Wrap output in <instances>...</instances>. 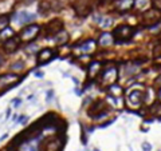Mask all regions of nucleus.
<instances>
[{"mask_svg": "<svg viewBox=\"0 0 161 151\" xmlns=\"http://www.w3.org/2000/svg\"><path fill=\"white\" fill-rule=\"evenodd\" d=\"M67 40H69V34H67L66 31H60V32H58L55 35V42L58 43V44H65V43H67Z\"/></svg>", "mask_w": 161, "mask_h": 151, "instance_id": "15", "label": "nucleus"}, {"mask_svg": "<svg viewBox=\"0 0 161 151\" xmlns=\"http://www.w3.org/2000/svg\"><path fill=\"white\" fill-rule=\"evenodd\" d=\"M35 19H36V15L26 12V11H20V12L16 14V21H18L19 24H27V23L35 20Z\"/></svg>", "mask_w": 161, "mask_h": 151, "instance_id": "9", "label": "nucleus"}, {"mask_svg": "<svg viewBox=\"0 0 161 151\" xmlns=\"http://www.w3.org/2000/svg\"><path fill=\"white\" fill-rule=\"evenodd\" d=\"M62 27H63L62 21L55 19V20H51L49 24H47V32L51 34V35H56L58 32L62 31Z\"/></svg>", "mask_w": 161, "mask_h": 151, "instance_id": "11", "label": "nucleus"}, {"mask_svg": "<svg viewBox=\"0 0 161 151\" xmlns=\"http://www.w3.org/2000/svg\"><path fill=\"white\" fill-rule=\"evenodd\" d=\"M158 11H156V10H152V11H149V12H146V15H145V19H146L148 21H151V20H153V21H157L158 20Z\"/></svg>", "mask_w": 161, "mask_h": 151, "instance_id": "19", "label": "nucleus"}, {"mask_svg": "<svg viewBox=\"0 0 161 151\" xmlns=\"http://www.w3.org/2000/svg\"><path fill=\"white\" fill-rule=\"evenodd\" d=\"M53 55H54V51H53V49H50V48L42 49V51L38 54V63L39 64L47 63V62H50V60H51Z\"/></svg>", "mask_w": 161, "mask_h": 151, "instance_id": "10", "label": "nucleus"}, {"mask_svg": "<svg viewBox=\"0 0 161 151\" xmlns=\"http://www.w3.org/2000/svg\"><path fill=\"white\" fill-rule=\"evenodd\" d=\"M23 67H24V63H23V62H18V63H14L12 66H11V70L20 71V70H23Z\"/></svg>", "mask_w": 161, "mask_h": 151, "instance_id": "23", "label": "nucleus"}, {"mask_svg": "<svg viewBox=\"0 0 161 151\" xmlns=\"http://www.w3.org/2000/svg\"><path fill=\"white\" fill-rule=\"evenodd\" d=\"M8 21H10V18H8L7 15H1V16H0V31L4 28H7Z\"/></svg>", "mask_w": 161, "mask_h": 151, "instance_id": "21", "label": "nucleus"}, {"mask_svg": "<svg viewBox=\"0 0 161 151\" xmlns=\"http://www.w3.org/2000/svg\"><path fill=\"white\" fill-rule=\"evenodd\" d=\"M39 31H40V27L38 24H28L27 27H24L22 30L19 38L23 42H31V40H34L38 36Z\"/></svg>", "mask_w": 161, "mask_h": 151, "instance_id": "1", "label": "nucleus"}, {"mask_svg": "<svg viewBox=\"0 0 161 151\" xmlns=\"http://www.w3.org/2000/svg\"><path fill=\"white\" fill-rule=\"evenodd\" d=\"M157 99H158V102L161 103V87L158 88V91H157Z\"/></svg>", "mask_w": 161, "mask_h": 151, "instance_id": "27", "label": "nucleus"}, {"mask_svg": "<svg viewBox=\"0 0 161 151\" xmlns=\"http://www.w3.org/2000/svg\"><path fill=\"white\" fill-rule=\"evenodd\" d=\"M133 35V28L130 25H118L116 30H114V39L117 42H125L126 39H129L130 36Z\"/></svg>", "mask_w": 161, "mask_h": 151, "instance_id": "2", "label": "nucleus"}, {"mask_svg": "<svg viewBox=\"0 0 161 151\" xmlns=\"http://www.w3.org/2000/svg\"><path fill=\"white\" fill-rule=\"evenodd\" d=\"M99 44L102 47H108V46H112L113 42H114V36L112 34H109V32H103L101 36H99Z\"/></svg>", "mask_w": 161, "mask_h": 151, "instance_id": "13", "label": "nucleus"}, {"mask_svg": "<svg viewBox=\"0 0 161 151\" xmlns=\"http://www.w3.org/2000/svg\"><path fill=\"white\" fill-rule=\"evenodd\" d=\"M148 5H149V0H134V4H133V7L138 11L146 10Z\"/></svg>", "mask_w": 161, "mask_h": 151, "instance_id": "17", "label": "nucleus"}, {"mask_svg": "<svg viewBox=\"0 0 161 151\" xmlns=\"http://www.w3.org/2000/svg\"><path fill=\"white\" fill-rule=\"evenodd\" d=\"M0 36L4 39V40H7L10 38H14V30L11 28V27H7V28H4L0 31Z\"/></svg>", "mask_w": 161, "mask_h": 151, "instance_id": "18", "label": "nucleus"}, {"mask_svg": "<svg viewBox=\"0 0 161 151\" xmlns=\"http://www.w3.org/2000/svg\"><path fill=\"white\" fill-rule=\"evenodd\" d=\"M103 107H105V102H103V100H95V102L91 104L89 115L95 118V119H99L102 116H106L108 111H103Z\"/></svg>", "mask_w": 161, "mask_h": 151, "instance_id": "3", "label": "nucleus"}, {"mask_svg": "<svg viewBox=\"0 0 161 151\" xmlns=\"http://www.w3.org/2000/svg\"><path fill=\"white\" fill-rule=\"evenodd\" d=\"M134 0H116V8L121 12L124 11H128L133 7Z\"/></svg>", "mask_w": 161, "mask_h": 151, "instance_id": "12", "label": "nucleus"}, {"mask_svg": "<svg viewBox=\"0 0 161 151\" xmlns=\"http://www.w3.org/2000/svg\"><path fill=\"white\" fill-rule=\"evenodd\" d=\"M141 147H142V151H151L152 150V146L148 143V142H144Z\"/></svg>", "mask_w": 161, "mask_h": 151, "instance_id": "26", "label": "nucleus"}, {"mask_svg": "<svg viewBox=\"0 0 161 151\" xmlns=\"http://www.w3.org/2000/svg\"><path fill=\"white\" fill-rule=\"evenodd\" d=\"M152 4H153L154 10L161 11V0H152Z\"/></svg>", "mask_w": 161, "mask_h": 151, "instance_id": "25", "label": "nucleus"}, {"mask_svg": "<svg viewBox=\"0 0 161 151\" xmlns=\"http://www.w3.org/2000/svg\"><path fill=\"white\" fill-rule=\"evenodd\" d=\"M94 151H99V150H98V148H95V150H94Z\"/></svg>", "mask_w": 161, "mask_h": 151, "instance_id": "32", "label": "nucleus"}, {"mask_svg": "<svg viewBox=\"0 0 161 151\" xmlns=\"http://www.w3.org/2000/svg\"><path fill=\"white\" fill-rule=\"evenodd\" d=\"M1 64H3V56L0 55V67H1Z\"/></svg>", "mask_w": 161, "mask_h": 151, "instance_id": "31", "label": "nucleus"}, {"mask_svg": "<svg viewBox=\"0 0 161 151\" xmlns=\"http://www.w3.org/2000/svg\"><path fill=\"white\" fill-rule=\"evenodd\" d=\"M99 24H101L103 28H108V27H110V25L113 24V19L112 18H103L101 21H99Z\"/></svg>", "mask_w": 161, "mask_h": 151, "instance_id": "22", "label": "nucleus"}, {"mask_svg": "<svg viewBox=\"0 0 161 151\" xmlns=\"http://www.w3.org/2000/svg\"><path fill=\"white\" fill-rule=\"evenodd\" d=\"M117 79V68L116 67H108L102 72V83L103 84H113Z\"/></svg>", "mask_w": 161, "mask_h": 151, "instance_id": "4", "label": "nucleus"}, {"mask_svg": "<svg viewBox=\"0 0 161 151\" xmlns=\"http://www.w3.org/2000/svg\"><path fill=\"white\" fill-rule=\"evenodd\" d=\"M101 70V63L99 62H93V63L89 66V76H95L97 72Z\"/></svg>", "mask_w": 161, "mask_h": 151, "instance_id": "16", "label": "nucleus"}, {"mask_svg": "<svg viewBox=\"0 0 161 151\" xmlns=\"http://www.w3.org/2000/svg\"><path fill=\"white\" fill-rule=\"evenodd\" d=\"M18 75L16 74H6L3 76H0V88H7L10 90L12 86L18 83Z\"/></svg>", "mask_w": 161, "mask_h": 151, "instance_id": "5", "label": "nucleus"}, {"mask_svg": "<svg viewBox=\"0 0 161 151\" xmlns=\"http://www.w3.org/2000/svg\"><path fill=\"white\" fill-rule=\"evenodd\" d=\"M144 100V94L142 91H140V90H134V91H132L129 94V96H128V104L132 106V107H138V106L142 103Z\"/></svg>", "mask_w": 161, "mask_h": 151, "instance_id": "6", "label": "nucleus"}, {"mask_svg": "<svg viewBox=\"0 0 161 151\" xmlns=\"http://www.w3.org/2000/svg\"><path fill=\"white\" fill-rule=\"evenodd\" d=\"M40 148H42V151H59L60 143L58 139H47L42 143Z\"/></svg>", "mask_w": 161, "mask_h": 151, "instance_id": "8", "label": "nucleus"}, {"mask_svg": "<svg viewBox=\"0 0 161 151\" xmlns=\"http://www.w3.org/2000/svg\"><path fill=\"white\" fill-rule=\"evenodd\" d=\"M110 92H112V95H114V98L116 96H121L124 94V88L117 84H112L110 86Z\"/></svg>", "mask_w": 161, "mask_h": 151, "instance_id": "20", "label": "nucleus"}, {"mask_svg": "<svg viewBox=\"0 0 161 151\" xmlns=\"http://www.w3.org/2000/svg\"><path fill=\"white\" fill-rule=\"evenodd\" d=\"M153 55L154 58H161V44H157L153 49Z\"/></svg>", "mask_w": 161, "mask_h": 151, "instance_id": "24", "label": "nucleus"}, {"mask_svg": "<svg viewBox=\"0 0 161 151\" xmlns=\"http://www.w3.org/2000/svg\"><path fill=\"white\" fill-rule=\"evenodd\" d=\"M18 47H19V39H16V38H10L7 40H4V43H3V49L7 54L15 52L18 49Z\"/></svg>", "mask_w": 161, "mask_h": 151, "instance_id": "7", "label": "nucleus"}, {"mask_svg": "<svg viewBox=\"0 0 161 151\" xmlns=\"http://www.w3.org/2000/svg\"><path fill=\"white\" fill-rule=\"evenodd\" d=\"M79 48H80V51L85 54L91 52V51H94V48H95V42L94 40H86V42H83L80 44Z\"/></svg>", "mask_w": 161, "mask_h": 151, "instance_id": "14", "label": "nucleus"}, {"mask_svg": "<svg viewBox=\"0 0 161 151\" xmlns=\"http://www.w3.org/2000/svg\"><path fill=\"white\" fill-rule=\"evenodd\" d=\"M35 75H36V76H38V78H42V76H43V72H40V71H38V72H35Z\"/></svg>", "mask_w": 161, "mask_h": 151, "instance_id": "30", "label": "nucleus"}, {"mask_svg": "<svg viewBox=\"0 0 161 151\" xmlns=\"http://www.w3.org/2000/svg\"><path fill=\"white\" fill-rule=\"evenodd\" d=\"M26 119H27L26 116H20V118H19V122H20V123H24V122H26Z\"/></svg>", "mask_w": 161, "mask_h": 151, "instance_id": "29", "label": "nucleus"}, {"mask_svg": "<svg viewBox=\"0 0 161 151\" xmlns=\"http://www.w3.org/2000/svg\"><path fill=\"white\" fill-rule=\"evenodd\" d=\"M12 103H14V106H19V104L22 103V100H20V99H15Z\"/></svg>", "mask_w": 161, "mask_h": 151, "instance_id": "28", "label": "nucleus"}]
</instances>
